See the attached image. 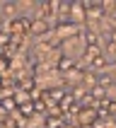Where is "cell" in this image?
Masks as SVG:
<instances>
[{"mask_svg": "<svg viewBox=\"0 0 116 128\" xmlns=\"http://www.w3.org/2000/svg\"><path fill=\"white\" fill-rule=\"evenodd\" d=\"M5 12H7V14L14 12V5H12V2H7V5H5Z\"/></svg>", "mask_w": 116, "mask_h": 128, "instance_id": "cell-1", "label": "cell"}]
</instances>
